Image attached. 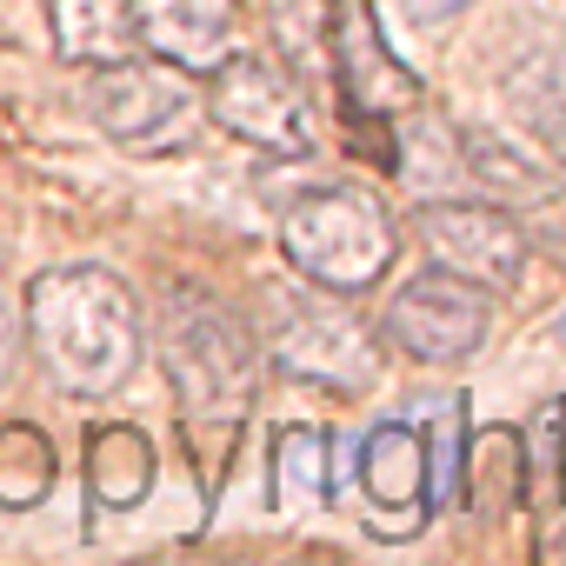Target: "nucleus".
I'll use <instances>...</instances> for the list:
<instances>
[{
  "label": "nucleus",
  "mask_w": 566,
  "mask_h": 566,
  "mask_svg": "<svg viewBox=\"0 0 566 566\" xmlns=\"http://www.w3.org/2000/svg\"><path fill=\"white\" fill-rule=\"evenodd\" d=\"M21 327L48 380L74 400H107L140 367V301L114 266L67 260L28 280Z\"/></svg>",
  "instance_id": "1"
},
{
  "label": "nucleus",
  "mask_w": 566,
  "mask_h": 566,
  "mask_svg": "<svg viewBox=\"0 0 566 566\" xmlns=\"http://www.w3.org/2000/svg\"><path fill=\"white\" fill-rule=\"evenodd\" d=\"M160 367H167V387L180 400V420L187 433H207L213 440V460L227 453L233 427L247 420V400L260 387V334L213 294L200 287H174L160 301Z\"/></svg>",
  "instance_id": "2"
},
{
  "label": "nucleus",
  "mask_w": 566,
  "mask_h": 566,
  "mask_svg": "<svg viewBox=\"0 0 566 566\" xmlns=\"http://www.w3.org/2000/svg\"><path fill=\"white\" fill-rule=\"evenodd\" d=\"M280 253L327 294H367L400 253V227L387 200L367 187H314L280 213Z\"/></svg>",
  "instance_id": "3"
},
{
  "label": "nucleus",
  "mask_w": 566,
  "mask_h": 566,
  "mask_svg": "<svg viewBox=\"0 0 566 566\" xmlns=\"http://www.w3.org/2000/svg\"><path fill=\"white\" fill-rule=\"evenodd\" d=\"M81 107H87V120H94L114 147H127V154H174V147L193 140V127H200V114H207V101H200V87L187 81V67H174V61H160V54H127V61L87 67Z\"/></svg>",
  "instance_id": "4"
},
{
  "label": "nucleus",
  "mask_w": 566,
  "mask_h": 566,
  "mask_svg": "<svg viewBox=\"0 0 566 566\" xmlns=\"http://www.w3.org/2000/svg\"><path fill=\"white\" fill-rule=\"evenodd\" d=\"M260 354L294 374V380H314V387H334V394H360L374 374H380V354H374V334L314 280L307 287H280L266 301V321H260Z\"/></svg>",
  "instance_id": "5"
},
{
  "label": "nucleus",
  "mask_w": 566,
  "mask_h": 566,
  "mask_svg": "<svg viewBox=\"0 0 566 566\" xmlns=\"http://www.w3.org/2000/svg\"><path fill=\"white\" fill-rule=\"evenodd\" d=\"M486 334H493V294L433 260L400 280L380 314V340L420 367H460L486 347Z\"/></svg>",
  "instance_id": "6"
},
{
  "label": "nucleus",
  "mask_w": 566,
  "mask_h": 566,
  "mask_svg": "<svg viewBox=\"0 0 566 566\" xmlns=\"http://www.w3.org/2000/svg\"><path fill=\"white\" fill-rule=\"evenodd\" d=\"M413 240L433 266L473 280L486 294H513L526 273V220L500 200H427L413 213Z\"/></svg>",
  "instance_id": "7"
},
{
  "label": "nucleus",
  "mask_w": 566,
  "mask_h": 566,
  "mask_svg": "<svg viewBox=\"0 0 566 566\" xmlns=\"http://www.w3.org/2000/svg\"><path fill=\"white\" fill-rule=\"evenodd\" d=\"M207 120L227 127L233 140L260 147V154H280V160H294L314 147V120H307V101L301 87L280 74L266 54H227L213 74H207Z\"/></svg>",
  "instance_id": "8"
},
{
  "label": "nucleus",
  "mask_w": 566,
  "mask_h": 566,
  "mask_svg": "<svg viewBox=\"0 0 566 566\" xmlns=\"http://www.w3.org/2000/svg\"><path fill=\"white\" fill-rule=\"evenodd\" d=\"M327 74L340 81V101H347L354 127H380V120L420 107V74L387 48L367 0H334V14H327Z\"/></svg>",
  "instance_id": "9"
},
{
  "label": "nucleus",
  "mask_w": 566,
  "mask_h": 566,
  "mask_svg": "<svg viewBox=\"0 0 566 566\" xmlns=\"http://www.w3.org/2000/svg\"><path fill=\"white\" fill-rule=\"evenodd\" d=\"M433 460H427V433L407 413H387L367 427L360 440V513L367 533L380 539H413L433 520Z\"/></svg>",
  "instance_id": "10"
},
{
  "label": "nucleus",
  "mask_w": 566,
  "mask_h": 566,
  "mask_svg": "<svg viewBox=\"0 0 566 566\" xmlns=\"http://www.w3.org/2000/svg\"><path fill=\"white\" fill-rule=\"evenodd\" d=\"M453 154L473 174L480 200H500L506 213H539L566 193V160L553 147H539L533 134L513 140L500 127H453Z\"/></svg>",
  "instance_id": "11"
},
{
  "label": "nucleus",
  "mask_w": 566,
  "mask_h": 566,
  "mask_svg": "<svg viewBox=\"0 0 566 566\" xmlns=\"http://www.w3.org/2000/svg\"><path fill=\"white\" fill-rule=\"evenodd\" d=\"M140 54H160L187 74H213L240 54V0H134Z\"/></svg>",
  "instance_id": "12"
},
{
  "label": "nucleus",
  "mask_w": 566,
  "mask_h": 566,
  "mask_svg": "<svg viewBox=\"0 0 566 566\" xmlns=\"http://www.w3.org/2000/svg\"><path fill=\"white\" fill-rule=\"evenodd\" d=\"M154 473H160V453L140 427L107 420L87 433V500L101 513H134L154 493Z\"/></svg>",
  "instance_id": "13"
},
{
  "label": "nucleus",
  "mask_w": 566,
  "mask_h": 566,
  "mask_svg": "<svg viewBox=\"0 0 566 566\" xmlns=\"http://www.w3.org/2000/svg\"><path fill=\"white\" fill-rule=\"evenodd\" d=\"M48 28H54V54L74 61V67L140 54L134 0H48Z\"/></svg>",
  "instance_id": "14"
},
{
  "label": "nucleus",
  "mask_w": 566,
  "mask_h": 566,
  "mask_svg": "<svg viewBox=\"0 0 566 566\" xmlns=\"http://www.w3.org/2000/svg\"><path fill=\"white\" fill-rule=\"evenodd\" d=\"M473 460H460V493H467V513L480 506L486 520L506 513V506H526V433L513 427H486L467 440Z\"/></svg>",
  "instance_id": "15"
},
{
  "label": "nucleus",
  "mask_w": 566,
  "mask_h": 566,
  "mask_svg": "<svg viewBox=\"0 0 566 566\" xmlns=\"http://www.w3.org/2000/svg\"><path fill=\"white\" fill-rule=\"evenodd\" d=\"M327 427H280L273 433V513H301L334 500V453Z\"/></svg>",
  "instance_id": "16"
},
{
  "label": "nucleus",
  "mask_w": 566,
  "mask_h": 566,
  "mask_svg": "<svg viewBox=\"0 0 566 566\" xmlns=\"http://www.w3.org/2000/svg\"><path fill=\"white\" fill-rule=\"evenodd\" d=\"M61 480L54 440L34 420H8L0 427V513H34Z\"/></svg>",
  "instance_id": "17"
},
{
  "label": "nucleus",
  "mask_w": 566,
  "mask_h": 566,
  "mask_svg": "<svg viewBox=\"0 0 566 566\" xmlns=\"http://www.w3.org/2000/svg\"><path fill=\"white\" fill-rule=\"evenodd\" d=\"M420 433H427V460H433V493H460V460H467V407L453 394H440L433 407L413 413Z\"/></svg>",
  "instance_id": "18"
},
{
  "label": "nucleus",
  "mask_w": 566,
  "mask_h": 566,
  "mask_svg": "<svg viewBox=\"0 0 566 566\" xmlns=\"http://www.w3.org/2000/svg\"><path fill=\"white\" fill-rule=\"evenodd\" d=\"M526 220H533V233H526V240H546V247H553V260H566V193H559L553 207L526 213Z\"/></svg>",
  "instance_id": "19"
},
{
  "label": "nucleus",
  "mask_w": 566,
  "mask_h": 566,
  "mask_svg": "<svg viewBox=\"0 0 566 566\" xmlns=\"http://www.w3.org/2000/svg\"><path fill=\"white\" fill-rule=\"evenodd\" d=\"M400 8H407L413 21H453V14L473 8V0H400Z\"/></svg>",
  "instance_id": "20"
},
{
  "label": "nucleus",
  "mask_w": 566,
  "mask_h": 566,
  "mask_svg": "<svg viewBox=\"0 0 566 566\" xmlns=\"http://www.w3.org/2000/svg\"><path fill=\"white\" fill-rule=\"evenodd\" d=\"M8 367H14V307L0 294V380H8Z\"/></svg>",
  "instance_id": "21"
},
{
  "label": "nucleus",
  "mask_w": 566,
  "mask_h": 566,
  "mask_svg": "<svg viewBox=\"0 0 566 566\" xmlns=\"http://www.w3.org/2000/svg\"><path fill=\"white\" fill-rule=\"evenodd\" d=\"M553 340H559V347H566V314H559V321H553Z\"/></svg>",
  "instance_id": "22"
}]
</instances>
